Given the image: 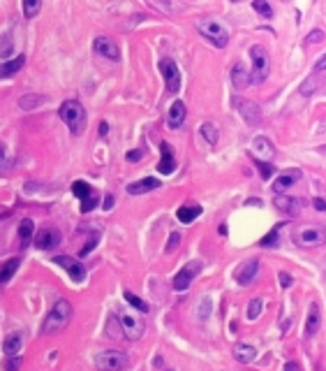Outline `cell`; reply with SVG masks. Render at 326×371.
Masks as SVG:
<instances>
[{"instance_id":"1","label":"cell","mask_w":326,"mask_h":371,"mask_svg":"<svg viewBox=\"0 0 326 371\" xmlns=\"http://www.w3.org/2000/svg\"><path fill=\"white\" fill-rule=\"evenodd\" d=\"M58 114H60V119L65 121V125L70 128L72 135H81V132H83V128H86V112L81 107V102L65 100L60 105Z\"/></svg>"},{"instance_id":"2","label":"cell","mask_w":326,"mask_h":371,"mask_svg":"<svg viewBox=\"0 0 326 371\" xmlns=\"http://www.w3.org/2000/svg\"><path fill=\"white\" fill-rule=\"evenodd\" d=\"M70 318H72V304L67 302V299H58V302L54 304V309L49 311L42 332H44V334H56V332L65 330L67 323H70Z\"/></svg>"},{"instance_id":"3","label":"cell","mask_w":326,"mask_h":371,"mask_svg":"<svg viewBox=\"0 0 326 371\" xmlns=\"http://www.w3.org/2000/svg\"><path fill=\"white\" fill-rule=\"evenodd\" d=\"M292 239L301 248H315V246L326 244V228H322V225H301L292 232Z\"/></svg>"},{"instance_id":"4","label":"cell","mask_w":326,"mask_h":371,"mask_svg":"<svg viewBox=\"0 0 326 371\" xmlns=\"http://www.w3.org/2000/svg\"><path fill=\"white\" fill-rule=\"evenodd\" d=\"M250 58H252V72H250V81L252 84H261L266 81L268 72H271V63H268V51L261 44H254L250 49Z\"/></svg>"},{"instance_id":"5","label":"cell","mask_w":326,"mask_h":371,"mask_svg":"<svg viewBox=\"0 0 326 371\" xmlns=\"http://www.w3.org/2000/svg\"><path fill=\"white\" fill-rule=\"evenodd\" d=\"M116 323L120 325V332H123V337H125L127 341H137V339H141L144 337V332H146L144 318L132 316V313H125V311H120L118 316H116Z\"/></svg>"},{"instance_id":"6","label":"cell","mask_w":326,"mask_h":371,"mask_svg":"<svg viewBox=\"0 0 326 371\" xmlns=\"http://www.w3.org/2000/svg\"><path fill=\"white\" fill-rule=\"evenodd\" d=\"M197 30H199L211 44H215V47H220V49H225L227 44H229V33H227L225 26H220L218 21L201 19L199 23H197Z\"/></svg>"},{"instance_id":"7","label":"cell","mask_w":326,"mask_h":371,"mask_svg":"<svg viewBox=\"0 0 326 371\" xmlns=\"http://www.w3.org/2000/svg\"><path fill=\"white\" fill-rule=\"evenodd\" d=\"M95 367L102 371H120L127 367V358L120 351H102L95 358Z\"/></svg>"},{"instance_id":"8","label":"cell","mask_w":326,"mask_h":371,"mask_svg":"<svg viewBox=\"0 0 326 371\" xmlns=\"http://www.w3.org/2000/svg\"><path fill=\"white\" fill-rule=\"evenodd\" d=\"M234 107L245 123H250V125H259L261 123V109L257 102L245 100V98H234Z\"/></svg>"},{"instance_id":"9","label":"cell","mask_w":326,"mask_h":371,"mask_svg":"<svg viewBox=\"0 0 326 371\" xmlns=\"http://www.w3.org/2000/svg\"><path fill=\"white\" fill-rule=\"evenodd\" d=\"M199 271H201V262H197V260L187 262L180 271H176V276H173V281H171L173 290H178V292L187 290V288H190V283L194 281V276H197Z\"/></svg>"},{"instance_id":"10","label":"cell","mask_w":326,"mask_h":371,"mask_svg":"<svg viewBox=\"0 0 326 371\" xmlns=\"http://www.w3.org/2000/svg\"><path fill=\"white\" fill-rule=\"evenodd\" d=\"M160 72H162V77H164L166 91L171 95H176L180 91V72H178V68H176V63H173L171 58H162Z\"/></svg>"},{"instance_id":"11","label":"cell","mask_w":326,"mask_h":371,"mask_svg":"<svg viewBox=\"0 0 326 371\" xmlns=\"http://www.w3.org/2000/svg\"><path fill=\"white\" fill-rule=\"evenodd\" d=\"M56 264H60L63 269L70 274V278H72L74 283H81L83 278H86V267H83V262H77L74 257H67V255H58L54 260Z\"/></svg>"},{"instance_id":"12","label":"cell","mask_w":326,"mask_h":371,"mask_svg":"<svg viewBox=\"0 0 326 371\" xmlns=\"http://www.w3.org/2000/svg\"><path fill=\"white\" fill-rule=\"evenodd\" d=\"M93 49H95V54H100L102 58H109V61H120V47L116 44L113 40H109V37H95L93 42Z\"/></svg>"},{"instance_id":"13","label":"cell","mask_w":326,"mask_h":371,"mask_svg":"<svg viewBox=\"0 0 326 371\" xmlns=\"http://www.w3.org/2000/svg\"><path fill=\"white\" fill-rule=\"evenodd\" d=\"M60 244V232L56 228H51V225H47V228H42L37 235H35V246L40 250H51L56 248Z\"/></svg>"},{"instance_id":"14","label":"cell","mask_w":326,"mask_h":371,"mask_svg":"<svg viewBox=\"0 0 326 371\" xmlns=\"http://www.w3.org/2000/svg\"><path fill=\"white\" fill-rule=\"evenodd\" d=\"M257 271H259V260H245V262L241 264L239 269H236V281L241 285H250L257 278Z\"/></svg>"},{"instance_id":"15","label":"cell","mask_w":326,"mask_h":371,"mask_svg":"<svg viewBox=\"0 0 326 371\" xmlns=\"http://www.w3.org/2000/svg\"><path fill=\"white\" fill-rule=\"evenodd\" d=\"M275 207H278V211L287 214V216H299V214H301V207H303V202H301L299 197L278 195V197H275Z\"/></svg>"},{"instance_id":"16","label":"cell","mask_w":326,"mask_h":371,"mask_svg":"<svg viewBox=\"0 0 326 371\" xmlns=\"http://www.w3.org/2000/svg\"><path fill=\"white\" fill-rule=\"evenodd\" d=\"M183 121H185V105L180 100H173L171 107H169V114H166V125L176 130L183 125Z\"/></svg>"},{"instance_id":"17","label":"cell","mask_w":326,"mask_h":371,"mask_svg":"<svg viewBox=\"0 0 326 371\" xmlns=\"http://www.w3.org/2000/svg\"><path fill=\"white\" fill-rule=\"evenodd\" d=\"M229 77H232V84L236 88H245L247 84H250V72H247V68H245V63H234L232 65V70H229Z\"/></svg>"},{"instance_id":"18","label":"cell","mask_w":326,"mask_h":371,"mask_svg":"<svg viewBox=\"0 0 326 371\" xmlns=\"http://www.w3.org/2000/svg\"><path fill=\"white\" fill-rule=\"evenodd\" d=\"M322 325V313H320V304L313 302L310 304V311H308V318H306V337H315L317 330H320Z\"/></svg>"},{"instance_id":"19","label":"cell","mask_w":326,"mask_h":371,"mask_svg":"<svg viewBox=\"0 0 326 371\" xmlns=\"http://www.w3.org/2000/svg\"><path fill=\"white\" fill-rule=\"evenodd\" d=\"M252 151H254V155H257V160H259V158H273L275 146H273V142L268 139V137L257 135L252 139Z\"/></svg>"},{"instance_id":"20","label":"cell","mask_w":326,"mask_h":371,"mask_svg":"<svg viewBox=\"0 0 326 371\" xmlns=\"http://www.w3.org/2000/svg\"><path fill=\"white\" fill-rule=\"evenodd\" d=\"M301 179V169H292V172H287V174L278 176L275 181H273V190L278 193V195H282L287 188H292L294 183Z\"/></svg>"},{"instance_id":"21","label":"cell","mask_w":326,"mask_h":371,"mask_svg":"<svg viewBox=\"0 0 326 371\" xmlns=\"http://www.w3.org/2000/svg\"><path fill=\"white\" fill-rule=\"evenodd\" d=\"M160 148H162V160H160V165H158V169H160V174H171L173 169H176L173 151H171V146H169V142H162Z\"/></svg>"},{"instance_id":"22","label":"cell","mask_w":326,"mask_h":371,"mask_svg":"<svg viewBox=\"0 0 326 371\" xmlns=\"http://www.w3.org/2000/svg\"><path fill=\"white\" fill-rule=\"evenodd\" d=\"M160 188V181L155 179V176H146V179H141V181H134L127 186V193L130 195H141V193H148V190H155Z\"/></svg>"},{"instance_id":"23","label":"cell","mask_w":326,"mask_h":371,"mask_svg":"<svg viewBox=\"0 0 326 371\" xmlns=\"http://www.w3.org/2000/svg\"><path fill=\"white\" fill-rule=\"evenodd\" d=\"M234 358L241 365H250L254 358H257V348L252 344H236L234 346Z\"/></svg>"},{"instance_id":"24","label":"cell","mask_w":326,"mask_h":371,"mask_svg":"<svg viewBox=\"0 0 326 371\" xmlns=\"http://www.w3.org/2000/svg\"><path fill=\"white\" fill-rule=\"evenodd\" d=\"M23 65H26V56H16V58H9V61H5L2 65H0V79H5V77H9V74L19 72Z\"/></svg>"},{"instance_id":"25","label":"cell","mask_w":326,"mask_h":371,"mask_svg":"<svg viewBox=\"0 0 326 371\" xmlns=\"http://www.w3.org/2000/svg\"><path fill=\"white\" fill-rule=\"evenodd\" d=\"M19 257H9V260H5V262L0 264V285H5L9 278L16 274V269H19Z\"/></svg>"},{"instance_id":"26","label":"cell","mask_w":326,"mask_h":371,"mask_svg":"<svg viewBox=\"0 0 326 371\" xmlns=\"http://www.w3.org/2000/svg\"><path fill=\"white\" fill-rule=\"evenodd\" d=\"M176 216H178L180 223H192L194 218L201 216V207L199 204H185V207H180V209L176 211Z\"/></svg>"},{"instance_id":"27","label":"cell","mask_w":326,"mask_h":371,"mask_svg":"<svg viewBox=\"0 0 326 371\" xmlns=\"http://www.w3.org/2000/svg\"><path fill=\"white\" fill-rule=\"evenodd\" d=\"M33 232H35V223L30 218H23L19 225V242H21V248H26L28 242L33 239Z\"/></svg>"},{"instance_id":"28","label":"cell","mask_w":326,"mask_h":371,"mask_svg":"<svg viewBox=\"0 0 326 371\" xmlns=\"http://www.w3.org/2000/svg\"><path fill=\"white\" fill-rule=\"evenodd\" d=\"M201 137L206 139L208 144H215L220 139V132H218V125H215L213 121H206V123H201V128H199Z\"/></svg>"},{"instance_id":"29","label":"cell","mask_w":326,"mask_h":371,"mask_svg":"<svg viewBox=\"0 0 326 371\" xmlns=\"http://www.w3.org/2000/svg\"><path fill=\"white\" fill-rule=\"evenodd\" d=\"M21 344H23V339H21V334H9V337L5 339V344H2V348H5L7 355H16L21 348Z\"/></svg>"},{"instance_id":"30","label":"cell","mask_w":326,"mask_h":371,"mask_svg":"<svg viewBox=\"0 0 326 371\" xmlns=\"http://www.w3.org/2000/svg\"><path fill=\"white\" fill-rule=\"evenodd\" d=\"M72 193L79 197V200H86V197L93 195V188H90L86 181H74L72 183Z\"/></svg>"},{"instance_id":"31","label":"cell","mask_w":326,"mask_h":371,"mask_svg":"<svg viewBox=\"0 0 326 371\" xmlns=\"http://www.w3.org/2000/svg\"><path fill=\"white\" fill-rule=\"evenodd\" d=\"M261 306H264V299H261V297H254L252 302H250V306H247V320H257L261 313Z\"/></svg>"},{"instance_id":"32","label":"cell","mask_w":326,"mask_h":371,"mask_svg":"<svg viewBox=\"0 0 326 371\" xmlns=\"http://www.w3.org/2000/svg\"><path fill=\"white\" fill-rule=\"evenodd\" d=\"M125 299H127V304H132L134 309H139L141 313H146L148 311V304L141 299V297H137L134 292H130V290H125Z\"/></svg>"},{"instance_id":"33","label":"cell","mask_w":326,"mask_h":371,"mask_svg":"<svg viewBox=\"0 0 326 371\" xmlns=\"http://www.w3.org/2000/svg\"><path fill=\"white\" fill-rule=\"evenodd\" d=\"M42 9V2L40 0H23V14H26L28 19H33L35 14Z\"/></svg>"},{"instance_id":"34","label":"cell","mask_w":326,"mask_h":371,"mask_svg":"<svg viewBox=\"0 0 326 371\" xmlns=\"http://www.w3.org/2000/svg\"><path fill=\"white\" fill-rule=\"evenodd\" d=\"M280 228H282V225H275V228H273L271 232H268V235L261 239V246H266V248H275V246H278V232H280Z\"/></svg>"},{"instance_id":"35","label":"cell","mask_w":326,"mask_h":371,"mask_svg":"<svg viewBox=\"0 0 326 371\" xmlns=\"http://www.w3.org/2000/svg\"><path fill=\"white\" fill-rule=\"evenodd\" d=\"M254 165L259 167V174H261V179H271V176H273V172H275V167H273L271 162H264V160H257V158H254Z\"/></svg>"},{"instance_id":"36","label":"cell","mask_w":326,"mask_h":371,"mask_svg":"<svg viewBox=\"0 0 326 371\" xmlns=\"http://www.w3.org/2000/svg\"><path fill=\"white\" fill-rule=\"evenodd\" d=\"M252 7L261 14V16H266V19H271V16H273V7L268 5V2H264V0H254Z\"/></svg>"},{"instance_id":"37","label":"cell","mask_w":326,"mask_h":371,"mask_svg":"<svg viewBox=\"0 0 326 371\" xmlns=\"http://www.w3.org/2000/svg\"><path fill=\"white\" fill-rule=\"evenodd\" d=\"M0 54H2V58H9V54H12V37L9 35L0 37Z\"/></svg>"},{"instance_id":"38","label":"cell","mask_w":326,"mask_h":371,"mask_svg":"<svg viewBox=\"0 0 326 371\" xmlns=\"http://www.w3.org/2000/svg\"><path fill=\"white\" fill-rule=\"evenodd\" d=\"M97 202H100V197L95 195H90V197H86V200H81V211H83V214H88V211H93L95 207H97Z\"/></svg>"},{"instance_id":"39","label":"cell","mask_w":326,"mask_h":371,"mask_svg":"<svg viewBox=\"0 0 326 371\" xmlns=\"http://www.w3.org/2000/svg\"><path fill=\"white\" fill-rule=\"evenodd\" d=\"M97 239H100V232H95V235L90 237V239H88V242H86V246L81 248V253H79V255H81V257H86L88 253H90V250H93L95 246H97Z\"/></svg>"},{"instance_id":"40","label":"cell","mask_w":326,"mask_h":371,"mask_svg":"<svg viewBox=\"0 0 326 371\" xmlns=\"http://www.w3.org/2000/svg\"><path fill=\"white\" fill-rule=\"evenodd\" d=\"M178 244H180V235L178 232H171V235H169V244H166V253H173V250L178 248Z\"/></svg>"},{"instance_id":"41","label":"cell","mask_w":326,"mask_h":371,"mask_svg":"<svg viewBox=\"0 0 326 371\" xmlns=\"http://www.w3.org/2000/svg\"><path fill=\"white\" fill-rule=\"evenodd\" d=\"M322 40H324V30H320V28L313 30V33L306 37V42H310V44H317V42H322Z\"/></svg>"},{"instance_id":"42","label":"cell","mask_w":326,"mask_h":371,"mask_svg":"<svg viewBox=\"0 0 326 371\" xmlns=\"http://www.w3.org/2000/svg\"><path fill=\"white\" fill-rule=\"evenodd\" d=\"M278 278H280V285H282V288H292L294 278L289 276V274H287V271H280V274H278Z\"/></svg>"},{"instance_id":"43","label":"cell","mask_w":326,"mask_h":371,"mask_svg":"<svg viewBox=\"0 0 326 371\" xmlns=\"http://www.w3.org/2000/svg\"><path fill=\"white\" fill-rule=\"evenodd\" d=\"M9 358H12V362H9V360H7V371H16L19 369V355H9Z\"/></svg>"},{"instance_id":"44","label":"cell","mask_w":326,"mask_h":371,"mask_svg":"<svg viewBox=\"0 0 326 371\" xmlns=\"http://www.w3.org/2000/svg\"><path fill=\"white\" fill-rule=\"evenodd\" d=\"M141 155H144V153L134 148V151H127V155H125V158H127V162H137V160H141Z\"/></svg>"},{"instance_id":"45","label":"cell","mask_w":326,"mask_h":371,"mask_svg":"<svg viewBox=\"0 0 326 371\" xmlns=\"http://www.w3.org/2000/svg\"><path fill=\"white\" fill-rule=\"evenodd\" d=\"M313 204H315V209L326 211V202H324V200H322V197H315V200H313Z\"/></svg>"},{"instance_id":"46","label":"cell","mask_w":326,"mask_h":371,"mask_svg":"<svg viewBox=\"0 0 326 371\" xmlns=\"http://www.w3.org/2000/svg\"><path fill=\"white\" fill-rule=\"evenodd\" d=\"M322 70H326V56H322L320 61L315 63V72H322Z\"/></svg>"},{"instance_id":"47","label":"cell","mask_w":326,"mask_h":371,"mask_svg":"<svg viewBox=\"0 0 326 371\" xmlns=\"http://www.w3.org/2000/svg\"><path fill=\"white\" fill-rule=\"evenodd\" d=\"M5 158H7V148H5V144L0 142V167L5 165Z\"/></svg>"},{"instance_id":"48","label":"cell","mask_w":326,"mask_h":371,"mask_svg":"<svg viewBox=\"0 0 326 371\" xmlns=\"http://www.w3.org/2000/svg\"><path fill=\"white\" fill-rule=\"evenodd\" d=\"M282 371H301V367L296 365V362H287V365L282 367Z\"/></svg>"},{"instance_id":"49","label":"cell","mask_w":326,"mask_h":371,"mask_svg":"<svg viewBox=\"0 0 326 371\" xmlns=\"http://www.w3.org/2000/svg\"><path fill=\"white\" fill-rule=\"evenodd\" d=\"M97 130H100V137H107V135H109V125H107V121H102V123H100V128H97Z\"/></svg>"},{"instance_id":"50","label":"cell","mask_w":326,"mask_h":371,"mask_svg":"<svg viewBox=\"0 0 326 371\" xmlns=\"http://www.w3.org/2000/svg\"><path fill=\"white\" fill-rule=\"evenodd\" d=\"M113 207V195H107L104 197V209H111Z\"/></svg>"},{"instance_id":"51","label":"cell","mask_w":326,"mask_h":371,"mask_svg":"<svg viewBox=\"0 0 326 371\" xmlns=\"http://www.w3.org/2000/svg\"><path fill=\"white\" fill-rule=\"evenodd\" d=\"M250 204H252V207H257V204H261V200H257V197H252V200H247V207H250Z\"/></svg>"}]
</instances>
